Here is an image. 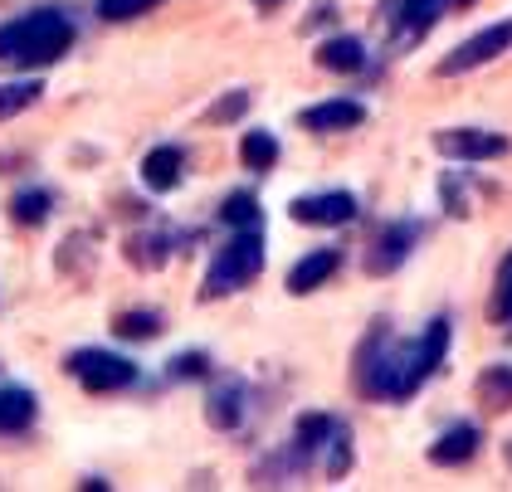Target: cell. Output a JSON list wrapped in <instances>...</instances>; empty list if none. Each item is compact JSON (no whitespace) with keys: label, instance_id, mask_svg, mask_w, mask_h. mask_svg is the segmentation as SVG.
Returning a JSON list of instances; mask_svg holds the SVG:
<instances>
[{"label":"cell","instance_id":"cell-1","mask_svg":"<svg viewBox=\"0 0 512 492\" xmlns=\"http://www.w3.org/2000/svg\"><path fill=\"white\" fill-rule=\"evenodd\" d=\"M444 351H449V317H434L430 327L415 341H395L391 322H371V332L356 346V390L366 400H410L425 380L444 366Z\"/></svg>","mask_w":512,"mask_h":492},{"label":"cell","instance_id":"cell-2","mask_svg":"<svg viewBox=\"0 0 512 492\" xmlns=\"http://www.w3.org/2000/svg\"><path fill=\"white\" fill-rule=\"evenodd\" d=\"M74 44V20L64 10H30L0 25V69H44Z\"/></svg>","mask_w":512,"mask_h":492},{"label":"cell","instance_id":"cell-3","mask_svg":"<svg viewBox=\"0 0 512 492\" xmlns=\"http://www.w3.org/2000/svg\"><path fill=\"white\" fill-rule=\"evenodd\" d=\"M264 268V234L254 229H235V239L215 254V264L205 273V298H230L239 288H249Z\"/></svg>","mask_w":512,"mask_h":492},{"label":"cell","instance_id":"cell-4","mask_svg":"<svg viewBox=\"0 0 512 492\" xmlns=\"http://www.w3.org/2000/svg\"><path fill=\"white\" fill-rule=\"evenodd\" d=\"M449 10V0H386L376 10V25L386 30L391 49H410L434 30V20Z\"/></svg>","mask_w":512,"mask_h":492},{"label":"cell","instance_id":"cell-5","mask_svg":"<svg viewBox=\"0 0 512 492\" xmlns=\"http://www.w3.org/2000/svg\"><path fill=\"white\" fill-rule=\"evenodd\" d=\"M69 376L79 380L83 390L93 395H113V390H127L137 380V366L118 356V351H103V346H83L69 356Z\"/></svg>","mask_w":512,"mask_h":492},{"label":"cell","instance_id":"cell-6","mask_svg":"<svg viewBox=\"0 0 512 492\" xmlns=\"http://www.w3.org/2000/svg\"><path fill=\"white\" fill-rule=\"evenodd\" d=\"M508 49H512V20H503V25H488V30H478L473 39L454 44V49L439 59V74L454 78V74H469V69H483V64H493V59L508 54Z\"/></svg>","mask_w":512,"mask_h":492},{"label":"cell","instance_id":"cell-7","mask_svg":"<svg viewBox=\"0 0 512 492\" xmlns=\"http://www.w3.org/2000/svg\"><path fill=\"white\" fill-rule=\"evenodd\" d=\"M434 152L449 161H498V156H508V137L488 132V127H444L434 137Z\"/></svg>","mask_w":512,"mask_h":492},{"label":"cell","instance_id":"cell-8","mask_svg":"<svg viewBox=\"0 0 512 492\" xmlns=\"http://www.w3.org/2000/svg\"><path fill=\"white\" fill-rule=\"evenodd\" d=\"M356 195L352 190H322V195H298L288 205V215L298 225H313V229H337V225H352L356 220Z\"/></svg>","mask_w":512,"mask_h":492},{"label":"cell","instance_id":"cell-9","mask_svg":"<svg viewBox=\"0 0 512 492\" xmlns=\"http://www.w3.org/2000/svg\"><path fill=\"white\" fill-rule=\"evenodd\" d=\"M420 234H425V225H420V220H395V225H386L381 234H376L371 254H366V273H371V278H386V273H395V268L410 259V249L420 244Z\"/></svg>","mask_w":512,"mask_h":492},{"label":"cell","instance_id":"cell-10","mask_svg":"<svg viewBox=\"0 0 512 492\" xmlns=\"http://www.w3.org/2000/svg\"><path fill=\"white\" fill-rule=\"evenodd\" d=\"M298 122L308 127V132H352L366 122V108L356 103V98H327V103H317V108H303Z\"/></svg>","mask_w":512,"mask_h":492},{"label":"cell","instance_id":"cell-11","mask_svg":"<svg viewBox=\"0 0 512 492\" xmlns=\"http://www.w3.org/2000/svg\"><path fill=\"white\" fill-rule=\"evenodd\" d=\"M244 410H249L244 380H220V385L210 390V400H205V419H210L215 429H239V424H244Z\"/></svg>","mask_w":512,"mask_h":492},{"label":"cell","instance_id":"cell-12","mask_svg":"<svg viewBox=\"0 0 512 492\" xmlns=\"http://www.w3.org/2000/svg\"><path fill=\"white\" fill-rule=\"evenodd\" d=\"M337 268H342V254H337V249H313L308 259H298V264L288 268V293L308 298V293H313V288H322Z\"/></svg>","mask_w":512,"mask_h":492},{"label":"cell","instance_id":"cell-13","mask_svg":"<svg viewBox=\"0 0 512 492\" xmlns=\"http://www.w3.org/2000/svg\"><path fill=\"white\" fill-rule=\"evenodd\" d=\"M317 69H327V74H361L366 69V44L356 35H332L317 44Z\"/></svg>","mask_w":512,"mask_h":492},{"label":"cell","instance_id":"cell-14","mask_svg":"<svg viewBox=\"0 0 512 492\" xmlns=\"http://www.w3.org/2000/svg\"><path fill=\"white\" fill-rule=\"evenodd\" d=\"M478 444H483L478 424H454V429H444V434L430 444V463H439V468H459V463H469V458L478 454Z\"/></svg>","mask_w":512,"mask_h":492},{"label":"cell","instance_id":"cell-15","mask_svg":"<svg viewBox=\"0 0 512 492\" xmlns=\"http://www.w3.org/2000/svg\"><path fill=\"white\" fill-rule=\"evenodd\" d=\"M35 415H40L35 390H25V385H5V390H0V434H20V429H30Z\"/></svg>","mask_w":512,"mask_h":492},{"label":"cell","instance_id":"cell-16","mask_svg":"<svg viewBox=\"0 0 512 492\" xmlns=\"http://www.w3.org/2000/svg\"><path fill=\"white\" fill-rule=\"evenodd\" d=\"M181 171H186V156H181V147H152L147 152V161H142V181L157 190H176L181 186Z\"/></svg>","mask_w":512,"mask_h":492},{"label":"cell","instance_id":"cell-17","mask_svg":"<svg viewBox=\"0 0 512 492\" xmlns=\"http://www.w3.org/2000/svg\"><path fill=\"white\" fill-rule=\"evenodd\" d=\"M473 395H478V405H483L488 415L512 410V366H483V376H478V385H473Z\"/></svg>","mask_w":512,"mask_h":492},{"label":"cell","instance_id":"cell-18","mask_svg":"<svg viewBox=\"0 0 512 492\" xmlns=\"http://www.w3.org/2000/svg\"><path fill=\"white\" fill-rule=\"evenodd\" d=\"M347 468H352V429L337 424L332 439L322 444V473H327V478H347Z\"/></svg>","mask_w":512,"mask_h":492},{"label":"cell","instance_id":"cell-19","mask_svg":"<svg viewBox=\"0 0 512 492\" xmlns=\"http://www.w3.org/2000/svg\"><path fill=\"white\" fill-rule=\"evenodd\" d=\"M239 156H244V166H249V171H274V161H278L274 132H244Z\"/></svg>","mask_w":512,"mask_h":492},{"label":"cell","instance_id":"cell-20","mask_svg":"<svg viewBox=\"0 0 512 492\" xmlns=\"http://www.w3.org/2000/svg\"><path fill=\"white\" fill-rule=\"evenodd\" d=\"M44 83L40 78H20V83H0V117H15L25 113L30 103H40Z\"/></svg>","mask_w":512,"mask_h":492},{"label":"cell","instance_id":"cell-21","mask_svg":"<svg viewBox=\"0 0 512 492\" xmlns=\"http://www.w3.org/2000/svg\"><path fill=\"white\" fill-rule=\"evenodd\" d=\"M488 317L498 327H512V249L508 259L498 264V283H493V303H488Z\"/></svg>","mask_w":512,"mask_h":492},{"label":"cell","instance_id":"cell-22","mask_svg":"<svg viewBox=\"0 0 512 492\" xmlns=\"http://www.w3.org/2000/svg\"><path fill=\"white\" fill-rule=\"evenodd\" d=\"M439 195H444V210H449L454 220H469L473 215V190L464 186V171H449V176L439 181Z\"/></svg>","mask_w":512,"mask_h":492},{"label":"cell","instance_id":"cell-23","mask_svg":"<svg viewBox=\"0 0 512 492\" xmlns=\"http://www.w3.org/2000/svg\"><path fill=\"white\" fill-rule=\"evenodd\" d=\"M49 190H20L15 195V205H10V215H15V225H44L49 220Z\"/></svg>","mask_w":512,"mask_h":492},{"label":"cell","instance_id":"cell-24","mask_svg":"<svg viewBox=\"0 0 512 492\" xmlns=\"http://www.w3.org/2000/svg\"><path fill=\"white\" fill-rule=\"evenodd\" d=\"M220 220H225V225H235V229H254L259 225V200H254L249 190H235V195L220 205Z\"/></svg>","mask_w":512,"mask_h":492},{"label":"cell","instance_id":"cell-25","mask_svg":"<svg viewBox=\"0 0 512 492\" xmlns=\"http://www.w3.org/2000/svg\"><path fill=\"white\" fill-rule=\"evenodd\" d=\"M113 332L127 341H152L161 332V312H122L113 322Z\"/></svg>","mask_w":512,"mask_h":492},{"label":"cell","instance_id":"cell-26","mask_svg":"<svg viewBox=\"0 0 512 492\" xmlns=\"http://www.w3.org/2000/svg\"><path fill=\"white\" fill-rule=\"evenodd\" d=\"M127 259H132L137 268L166 264V234H137V239L127 244Z\"/></svg>","mask_w":512,"mask_h":492},{"label":"cell","instance_id":"cell-27","mask_svg":"<svg viewBox=\"0 0 512 492\" xmlns=\"http://www.w3.org/2000/svg\"><path fill=\"white\" fill-rule=\"evenodd\" d=\"M157 0H98V15L103 20H137V15H147Z\"/></svg>","mask_w":512,"mask_h":492},{"label":"cell","instance_id":"cell-28","mask_svg":"<svg viewBox=\"0 0 512 492\" xmlns=\"http://www.w3.org/2000/svg\"><path fill=\"white\" fill-rule=\"evenodd\" d=\"M200 376H210V356L205 351H186V356L171 361V380H200Z\"/></svg>","mask_w":512,"mask_h":492},{"label":"cell","instance_id":"cell-29","mask_svg":"<svg viewBox=\"0 0 512 492\" xmlns=\"http://www.w3.org/2000/svg\"><path fill=\"white\" fill-rule=\"evenodd\" d=\"M244 108H249V93H244V88H235L230 98H220V103L210 108V122H235Z\"/></svg>","mask_w":512,"mask_h":492},{"label":"cell","instance_id":"cell-30","mask_svg":"<svg viewBox=\"0 0 512 492\" xmlns=\"http://www.w3.org/2000/svg\"><path fill=\"white\" fill-rule=\"evenodd\" d=\"M503 458H508V468H512V439H508V449H503Z\"/></svg>","mask_w":512,"mask_h":492},{"label":"cell","instance_id":"cell-31","mask_svg":"<svg viewBox=\"0 0 512 492\" xmlns=\"http://www.w3.org/2000/svg\"><path fill=\"white\" fill-rule=\"evenodd\" d=\"M449 5H473V0H449Z\"/></svg>","mask_w":512,"mask_h":492},{"label":"cell","instance_id":"cell-32","mask_svg":"<svg viewBox=\"0 0 512 492\" xmlns=\"http://www.w3.org/2000/svg\"><path fill=\"white\" fill-rule=\"evenodd\" d=\"M259 5H278V0H259Z\"/></svg>","mask_w":512,"mask_h":492}]
</instances>
